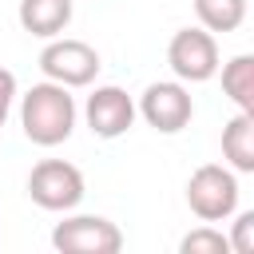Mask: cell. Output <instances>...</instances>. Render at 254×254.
Instances as JSON below:
<instances>
[{
	"label": "cell",
	"instance_id": "12",
	"mask_svg": "<svg viewBox=\"0 0 254 254\" xmlns=\"http://www.w3.org/2000/svg\"><path fill=\"white\" fill-rule=\"evenodd\" d=\"M194 16L206 32H238L246 20V0H194Z\"/></svg>",
	"mask_w": 254,
	"mask_h": 254
},
{
	"label": "cell",
	"instance_id": "13",
	"mask_svg": "<svg viewBox=\"0 0 254 254\" xmlns=\"http://www.w3.org/2000/svg\"><path fill=\"white\" fill-rule=\"evenodd\" d=\"M179 250L183 254H230V242H226L222 230H214V222H202L190 234H183Z\"/></svg>",
	"mask_w": 254,
	"mask_h": 254
},
{
	"label": "cell",
	"instance_id": "6",
	"mask_svg": "<svg viewBox=\"0 0 254 254\" xmlns=\"http://www.w3.org/2000/svg\"><path fill=\"white\" fill-rule=\"evenodd\" d=\"M135 115H143V123L155 127L159 135H179L194 119V99L183 79H159L147 83V91L135 103Z\"/></svg>",
	"mask_w": 254,
	"mask_h": 254
},
{
	"label": "cell",
	"instance_id": "11",
	"mask_svg": "<svg viewBox=\"0 0 254 254\" xmlns=\"http://www.w3.org/2000/svg\"><path fill=\"white\" fill-rule=\"evenodd\" d=\"M218 67H222V91H226V99L238 111H250L254 115V56L242 52V56L218 64Z\"/></svg>",
	"mask_w": 254,
	"mask_h": 254
},
{
	"label": "cell",
	"instance_id": "14",
	"mask_svg": "<svg viewBox=\"0 0 254 254\" xmlns=\"http://www.w3.org/2000/svg\"><path fill=\"white\" fill-rule=\"evenodd\" d=\"M234 254H254V210H242L234 218V234L226 238Z\"/></svg>",
	"mask_w": 254,
	"mask_h": 254
},
{
	"label": "cell",
	"instance_id": "10",
	"mask_svg": "<svg viewBox=\"0 0 254 254\" xmlns=\"http://www.w3.org/2000/svg\"><path fill=\"white\" fill-rule=\"evenodd\" d=\"M222 159L234 175H250L254 171V115L238 111L226 127H222Z\"/></svg>",
	"mask_w": 254,
	"mask_h": 254
},
{
	"label": "cell",
	"instance_id": "15",
	"mask_svg": "<svg viewBox=\"0 0 254 254\" xmlns=\"http://www.w3.org/2000/svg\"><path fill=\"white\" fill-rule=\"evenodd\" d=\"M12 103H16V75H12L8 67H0V127L8 123Z\"/></svg>",
	"mask_w": 254,
	"mask_h": 254
},
{
	"label": "cell",
	"instance_id": "2",
	"mask_svg": "<svg viewBox=\"0 0 254 254\" xmlns=\"http://www.w3.org/2000/svg\"><path fill=\"white\" fill-rule=\"evenodd\" d=\"M87 187H83V171L67 159H40L28 175V198L40 210H56L67 214L83 202Z\"/></svg>",
	"mask_w": 254,
	"mask_h": 254
},
{
	"label": "cell",
	"instance_id": "7",
	"mask_svg": "<svg viewBox=\"0 0 254 254\" xmlns=\"http://www.w3.org/2000/svg\"><path fill=\"white\" fill-rule=\"evenodd\" d=\"M52 246L64 254H115L123 246V230L103 214H67L56 222Z\"/></svg>",
	"mask_w": 254,
	"mask_h": 254
},
{
	"label": "cell",
	"instance_id": "3",
	"mask_svg": "<svg viewBox=\"0 0 254 254\" xmlns=\"http://www.w3.org/2000/svg\"><path fill=\"white\" fill-rule=\"evenodd\" d=\"M187 206L202 222H222L238 210V175L222 163H202L187 179Z\"/></svg>",
	"mask_w": 254,
	"mask_h": 254
},
{
	"label": "cell",
	"instance_id": "1",
	"mask_svg": "<svg viewBox=\"0 0 254 254\" xmlns=\"http://www.w3.org/2000/svg\"><path fill=\"white\" fill-rule=\"evenodd\" d=\"M75 99H71V87L64 83H32L24 95H20V127L24 135L36 143V147H60L71 139L75 131Z\"/></svg>",
	"mask_w": 254,
	"mask_h": 254
},
{
	"label": "cell",
	"instance_id": "9",
	"mask_svg": "<svg viewBox=\"0 0 254 254\" xmlns=\"http://www.w3.org/2000/svg\"><path fill=\"white\" fill-rule=\"evenodd\" d=\"M71 12H75V0H20L16 16H20V28L28 36L52 40L71 24Z\"/></svg>",
	"mask_w": 254,
	"mask_h": 254
},
{
	"label": "cell",
	"instance_id": "5",
	"mask_svg": "<svg viewBox=\"0 0 254 254\" xmlns=\"http://www.w3.org/2000/svg\"><path fill=\"white\" fill-rule=\"evenodd\" d=\"M167 64L175 71V79L183 83H206L218 75V40L214 32H206L202 24L198 28H179L167 44Z\"/></svg>",
	"mask_w": 254,
	"mask_h": 254
},
{
	"label": "cell",
	"instance_id": "8",
	"mask_svg": "<svg viewBox=\"0 0 254 254\" xmlns=\"http://www.w3.org/2000/svg\"><path fill=\"white\" fill-rule=\"evenodd\" d=\"M83 119H87L91 135H99V139H119V135H127L131 123H135V99H131L123 87L103 83V87H95V91L87 95Z\"/></svg>",
	"mask_w": 254,
	"mask_h": 254
},
{
	"label": "cell",
	"instance_id": "4",
	"mask_svg": "<svg viewBox=\"0 0 254 254\" xmlns=\"http://www.w3.org/2000/svg\"><path fill=\"white\" fill-rule=\"evenodd\" d=\"M99 52L87 40H71V36H52L40 52V71L52 83L64 87H87L99 75Z\"/></svg>",
	"mask_w": 254,
	"mask_h": 254
}]
</instances>
